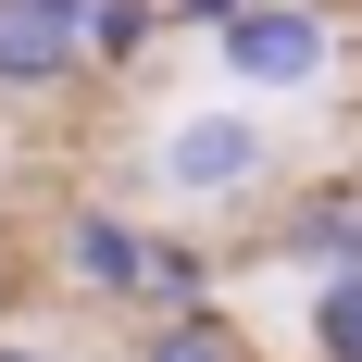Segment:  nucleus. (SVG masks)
<instances>
[{"instance_id": "8", "label": "nucleus", "mask_w": 362, "mask_h": 362, "mask_svg": "<svg viewBox=\"0 0 362 362\" xmlns=\"http://www.w3.org/2000/svg\"><path fill=\"white\" fill-rule=\"evenodd\" d=\"M163 37V0H88V75H125Z\"/></svg>"}, {"instance_id": "1", "label": "nucleus", "mask_w": 362, "mask_h": 362, "mask_svg": "<svg viewBox=\"0 0 362 362\" xmlns=\"http://www.w3.org/2000/svg\"><path fill=\"white\" fill-rule=\"evenodd\" d=\"M213 75L238 100H313L337 75V13L325 0H238L213 25Z\"/></svg>"}, {"instance_id": "9", "label": "nucleus", "mask_w": 362, "mask_h": 362, "mask_svg": "<svg viewBox=\"0 0 362 362\" xmlns=\"http://www.w3.org/2000/svg\"><path fill=\"white\" fill-rule=\"evenodd\" d=\"M138 362H250V337L225 325V313H163Z\"/></svg>"}, {"instance_id": "4", "label": "nucleus", "mask_w": 362, "mask_h": 362, "mask_svg": "<svg viewBox=\"0 0 362 362\" xmlns=\"http://www.w3.org/2000/svg\"><path fill=\"white\" fill-rule=\"evenodd\" d=\"M138 250H150V225L112 213V200H75V213L50 225V262H63L75 300H138Z\"/></svg>"}, {"instance_id": "7", "label": "nucleus", "mask_w": 362, "mask_h": 362, "mask_svg": "<svg viewBox=\"0 0 362 362\" xmlns=\"http://www.w3.org/2000/svg\"><path fill=\"white\" fill-rule=\"evenodd\" d=\"M313 362H362V250L313 275Z\"/></svg>"}, {"instance_id": "2", "label": "nucleus", "mask_w": 362, "mask_h": 362, "mask_svg": "<svg viewBox=\"0 0 362 362\" xmlns=\"http://www.w3.org/2000/svg\"><path fill=\"white\" fill-rule=\"evenodd\" d=\"M150 175L175 187L187 213H238V200H262V175H275V125H262L250 100H200V112H175V125L150 138Z\"/></svg>"}, {"instance_id": "3", "label": "nucleus", "mask_w": 362, "mask_h": 362, "mask_svg": "<svg viewBox=\"0 0 362 362\" xmlns=\"http://www.w3.org/2000/svg\"><path fill=\"white\" fill-rule=\"evenodd\" d=\"M88 75V0H0V100H63Z\"/></svg>"}, {"instance_id": "6", "label": "nucleus", "mask_w": 362, "mask_h": 362, "mask_svg": "<svg viewBox=\"0 0 362 362\" xmlns=\"http://www.w3.org/2000/svg\"><path fill=\"white\" fill-rule=\"evenodd\" d=\"M213 275H225V262L200 250V238H150V250H138V313H150V325H163V313H213Z\"/></svg>"}, {"instance_id": "11", "label": "nucleus", "mask_w": 362, "mask_h": 362, "mask_svg": "<svg viewBox=\"0 0 362 362\" xmlns=\"http://www.w3.org/2000/svg\"><path fill=\"white\" fill-rule=\"evenodd\" d=\"M0 362H63V350H37V337H0Z\"/></svg>"}, {"instance_id": "10", "label": "nucleus", "mask_w": 362, "mask_h": 362, "mask_svg": "<svg viewBox=\"0 0 362 362\" xmlns=\"http://www.w3.org/2000/svg\"><path fill=\"white\" fill-rule=\"evenodd\" d=\"M225 13H238V0H163V25H187V37H213Z\"/></svg>"}, {"instance_id": "5", "label": "nucleus", "mask_w": 362, "mask_h": 362, "mask_svg": "<svg viewBox=\"0 0 362 362\" xmlns=\"http://www.w3.org/2000/svg\"><path fill=\"white\" fill-rule=\"evenodd\" d=\"M350 250H362V200L350 187H313V200L275 213V262H313V275H325V262H350Z\"/></svg>"}, {"instance_id": "12", "label": "nucleus", "mask_w": 362, "mask_h": 362, "mask_svg": "<svg viewBox=\"0 0 362 362\" xmlns=\"http://www.w3.org/2000/svg\"><path fill=\"white\" fill-rule=\"evenodd\" d=\"M0 300H13V275H0Z\"/></svg>"}]
</instances>
